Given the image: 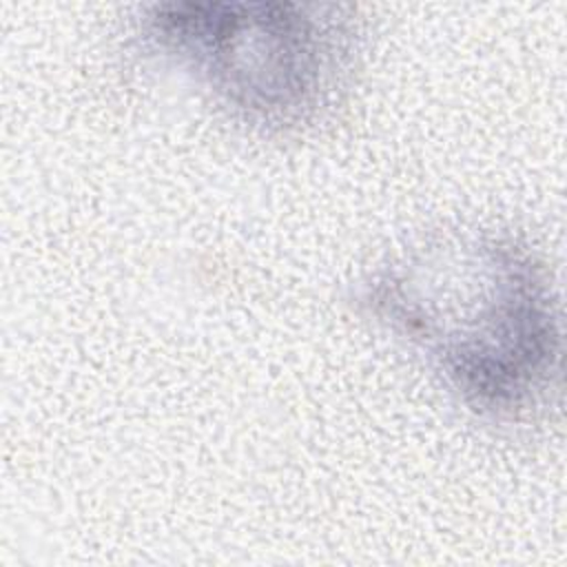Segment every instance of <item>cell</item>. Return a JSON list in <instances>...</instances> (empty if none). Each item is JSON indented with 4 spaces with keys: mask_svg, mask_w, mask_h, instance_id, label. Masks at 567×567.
<instances>
[{
    "mask_svg": "<svg viewBox=\"0 0 567 567\" xmlns=\"http://www.w3.org/2000/svg\"><path fill=\"white\" fill-rule=\"evenodd\" d=\"M359 306L481 416L518 421L554 388L560 328L551 284L536 252L507 230L421 235L370 272Z\"/></svg>",
    "mask_w": 567,
    "mask_h": 567,
    "instance_id": "cell-1",
    "label": "cell"
},
{
    "mask_svg": "<svg viewBox=\"0 0 567 567\" xmlns=\"http://www.w3.org/2000/svg\"><path fill=\"white\" fill-rule=\"evenodd\" d=\"M142 33L233 120L264 133L319 122L359 51L352 20L330 4L171 2L146 13Z\"/></svg>",
    "mask_w": 567,
    "mask_h": 567,
    "instance_id": "cell-2",
    "label": "cell"
}]
</instances>
